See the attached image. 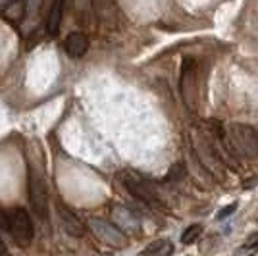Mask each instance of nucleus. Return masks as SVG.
<instances>
[{
  "mask_svg": "<svg viewBox=\"0 0 258 256\" xmlns=\"http://www.w3.org/2000/svg\"><path fill=\"white\" fill-rule=\"evenodd\" d=\"M187 145H189V149L193 152V156L199 160V164H201L214 179H218V181L224 179V164L218 158V154H216L214 147H212V141L208 137V133H206L201 125L195 129L193 133L187 135Z\"/></svg>",
  "mask_w": 258,
  "mask_h": 256,
  "instance_id": "nucleus-1",
  "label": "nucleus"
},
{
  "mask_svg": "<svg viewBox=\"0 0 258 256\" xmlns=\"http://www.w3.org/2000/svg\"><path fill=\"white\" fill-rule=\"evenodd\" d=\"M226 141L231 152L241 158H256L258 156V135L252 127L245 123H231L227 127Z\"/></svg>",
  "mask_w": 258,
  "mask_h": 256,
  "instance_id": "nucleus-2",
  "label": "nucleus"
},
{
  "mask_svg": "<svg viewBox=\"0 0 258 256\" xmlns=\"http://www.w3.org/2000/svg\"><path fill=\"white\" fill-rule=\"evenodd\" d=\"M6 222H8V233L16 241V245L27 246L35 237V227L29 218L27 210L23 208H10L6 214Z\"/></svg>",
  "mask_w": 258,
  "mask_h": 256,
  "instance_id": "nucleus-3",
  "label": "nucleus"
},
{
  "mask_svg": "<svg viewBox=\"0 0 258 256\" xmlns=\"http://www.w3.org/2000/svg\"><path fill=\"white\" fill-rule=\"evenodd\" d=\"M118 177H119V183H121L135 199H139V201H143V203H147V204L156 203V187H154V183H152L151 179H147V177H143L141 173L131 171V170L121 171Z\"/></svg>",
  "mask_w": 258,
  "mask_h": 256,
  "instance_id": "nucleus-4",
  "label": "nucleus"
},
{
  "mask_svg": "<svg viewBox=\"0 0 258 256\" xmlns=\"http://www.w3.org/2000/svg\"><path fill=\"white\" fill-rule=\"evenodd\" d=\"M27 195H29V203H31L33 212L37 214V218L44 220L46 210H48V191H46L43 177L31 168H29V173H27Z\"/></svg>",
  "mask_w": 258,
  "mask_h": 256,
  "instance_id": "nucleus-5",
  "label": "nucleus"
},
{
  "mask_svg": "<svg viewBox=\"0 0 258 256\" xmlns=\"http://www.w3.org/2000/svg\"><path fill=\"white\" fill-rule=\"evenodd\" d=\"M89 225H91V229L95 231V235L102 243L114 246V248H123V246L127 245L125 235H123V231L116 224H110V222L102 220V218H93L89 222Z\"/></svg>",
  "mask_w": 258,
  "mask_h": 256,
  "instance_id": "nucleus-6",
  "label": "nucleus"
},
{
  "mask_svg": "<svg viewBox=\"0 0 258 256\" xmlns=\"http://www.w3.org/2000/svg\"><path fill=\"white\" fill-rule=\"evenodd\" d=\"M179 91L189 108L197 106V64L191 58H185L181 66V77H179Z\"/></svg>",
  "mask_w": 258,
  "mask_h": 256,
  "instance_id": "nucleus-7",
  "label": "nucleus"
},
{
  "mask_svg": "<svg viewBox=\"0 0 258 256\" xmlns=\"http://www.w3.org/2000/svg\"><path fill=\"white\" fill-rule=\"evenodd\" d=\"M58 218H60L62 227H64V231L68 235H72V237H83L85 235V225H83V222L70 208L58 206Z\"/></svg>",
  "mask_w": 258,
  "mask_h": 256,
  "instance_id": "nucleus-8",
  "label": "nucleus"
},
{
  "mask_svg": "<svg viewBox=\"0 0 258 256\" xmlns=\"http://www.w3.org/2000/svg\"><path fill=\"white\" fill-rule=\"evenodd\" d=\"M64 48L70 58H81V56H85V52L89 50V39H87L85 33H79V31L70 33V35L66 37Z\"/></svg>",
  "mask_w": 258,
  "mask_h": 256,
  "instance_id": "nucleus-9",
  "label": "nucleus"
},
{
  "mask_svg": "<svg viewBox=\"0 0 258 256\" xmlns=\"http://www.w3.org/2000/svg\"><path fill=\"white\" fill-rule=\"evenodd\" d=\"M64 6L66 0H52L50 4V10L46 16V33L54 37L60 31V25H62V18H64Z\"/></svg>",
  "mask_w": 258,
  "mask_h": 256,
  "instance_id": "nucleus-10",
  "label": "nucleus"
},
{
  "mask_svg": "<svg viewBox=\"0 0 258 256\" xmlns=\"http://www.w3.org/2000/svg\"><path fill=\"white\" fill-rule=\"evenodd\" d=\"M112 214H114V222H116L118 227H123L127 231H139V218L131 212V210L116 206L112 210Z\"/></svg>",
  "mask_w": 258,
  "mask_h": 256,
  "instance_id": "nucleus-11",
  "label": "nucleus"
},
{
  "mask_svg": "<svg viewBox=\"0 0 258 256\" xmlns=\"http://www.w3.org/2000/svg\"><path fill=\"white\" fill-rule=\"evenodd\" d=\"M143 252H145V254L166 256V254H172V252H173V245L168 241V239H158V241L151 243V245L147 246Z\"/></svg>",
  "mask_w": 258,
  "mask_h": 256,
  "instance_id": "nucleus-12",
  "label": "nucleus"
},
{
  "mask_svg": "<svg viewBox=\"0 0 258 256\" xmlns=\"http://www.w3.org/2000/svg\"><path fill=\"white\" fill-rule=\"evenodd\" d=\"M201 235H203V225L201 224L189 225V227L181 233V243L183 245H191V243H195Z\"/></svg>",
  "mask_w": 258,
  "mask_h": 256,
  "instance_id": "nucleus-13",
  "label": "nucleus"
},
{
  "mask_svg": "<svg viewBox=\"0 0 258 256\" xmlns=\"http://www.w3.org/2000/svg\"><path fill=\"white\" fill-rule=\"evenodd\" d=\"M185 173H187L185 164H183V162H177V164H173L172 168H170V171L166 173L164 181H175V179H183V177H185Z\"/></svg>",
  "mask_w": 258,
  "mask_h": 256,
  "instance_id": "nucleus-14",
  "label": "nucleus"
},
{
  "mask_svg": "<svg viewBox=\"0 0 258 256\" xmlns=\"http://www.w3.org/2000/svg\"><path fill=\"white\" fill-rule=\"evenodd\" d=\"M237 208V204H229V206H226V208H222L220 210V214H218V218L222 220V218H226V216H229V214H233V210Z\"/></svg>",
  "mask_w": 258,
  "mask_h": 256,
  "instance_id": "nucleus-15",
  "label": "nucleus"
},
{
  "mask_svg": "<svg viewBox=\"0 0 258 256\" xmlns=\"http://www.w3.org/2000/svg\"><path fill=\"white\" fill-rule=\"evenodd\" d=\"M247 246H252V248H258V233H256V235H252V237L248 239Z\"/></svg>",
  "mask_w": 258,
  "mask_h": 256,
  "instance_id": "nucleus-16",
  "label": "nucleus"
},
{
  "mask_svg": "<svg viewBox=\"0 0 258 256\" xmlns=\"http://www.w3.org/2000/svg\"><path fill=\"white\" fill-rule=\"evenodd\" d=\"M0 252H8V248L4 245V241H2V237H0Z\"/></svg>",
  "mask_w": 258,
  "mask_h": 256,
  "instance_id": "nucleus-17",
  "label": "nucleus"
}]
</instances>
